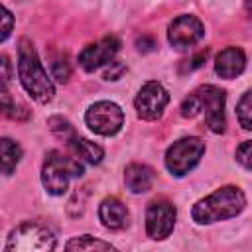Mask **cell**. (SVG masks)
<instances>
[{"instance_id": "9c48e42d", "label": "cell", "mask_w": 252, "mask_h": 252, "mask_svg": "<svg viewBox=\"0 0 252 252\" xmlns=\"http://www.w3.org/2000/svg\"><path fill=\"white\" fill-rule=\"evenodd\" d=\"M205 35V26L197 16L191 14H183L177 16L167 30V41L173 49H189L193 45H197Z\"/></svg>"}, {"instance_id": "d6986e66", "label": "cell", "mask_w": 252, "mask_h": 252, "mask_svg": "<svg viewBox=\"0 0 252 252\" xmlns=\"http://www.w3.org/2000/svg\"><path fill=\"white\" fill-rule=\"evenodd\" d=\"M2 110H4V114L8 116V118H14V120H24V118H28V110H26V106H22V104H16V100H12V96H10V93L6 91V85H4V89H2Z\"/></svg>"}, {"instance_id": "ba28073f", "label": "cell", "mask_w": 252, "mask_h": 252, "mask_svg": "<svg viewBox=\"0 0 252 252\" xmlns=\"http://www.w3.org/2000/svg\"><path fill=\"white\" fill-rule=\"evenodd\" d=\"M167 102H169V94L163 89V85L158 81L144 83L134 98L136 114L142 120H158L163 114Z\"/></svg>"}, {"instance_id": "484cf974", "label": "cell", "mask_w": 252, "mask_h": 252, "mask_svg": "<svg viewBox=\"0 0 252 252\" xmlns=\"http://www.w3.org/2000/svg\"><path fill=\"white\" fill-rule=\"evenodd\" d=\"M246 10L252 14V0H246Z\"/></svg>"}, {"instance_id": "d4e9b609", "label": "cell", "mask_w": 252, "mask_h": 252, "mask_svg": "<svg viewBox=\"0 0 252 252\" xmlns=\"http://www.w3.org/2000/svg\"><path fill=\"white\" fill-rule=\"evenodd\" d=\"M2 71H4V77H2V81H4V85L10 81V61H8V57L6 55H2Z\"/></svg>"}, {"instance_id": "5b68a950", "label": "cell", "mask_w": 252, "mask_h": 252, "mask_svg": "<svg viewBox=\"0 0 252 252\" xmlns=\"http://www.w3.org/2000/svg\"><path fill=\"white\" fill-rule=\"evenodd\" d=\"M205 142L197 136H185L173 142L165 152V167L171 175L183 177L187 175L203 158Z\"/></svg>"}, {"instance_id": "e0dca14e", "label": "cell", "mask_w": 252, "mask_h": 252, "mask_svg": "<svg viewBox=\"0 0 252 252\" xmlns=\"http://www.w3.org/2000/svg\"><path fill=\"white\" fill-rule=\"evenodd\" d=\"M67 250H114V246L110 242H104V240H98V238H93L91 234H83V236H77V238H71L67 244H65Z\"/></svg>"}, {"instance_id": "8992f818", "label": "cell", "mask_w": 252, "mask_h": 252, "mask_svg": "<svg viewBox=\"0 0 252 252\" xmlns=\"http://www.w3.org/2000/svg\"><path fill=\"white\" fill-rule=\"evenodd\" d=\"M85 122L98 136H114L124 124V112L116 102L98 100L87 108Z\"/></svg>"}, {"instance_id": "4fadbf2b", "label": "cell", "mask_w": 252, "mask_h": 252, "mask_svg": "<svg viewBox=\"0 0 252 252\" xmlns=\"http://www.w3.org/2000/svg\"><path fill=\"white\" fill-rule=\"evenodd\" d=\"M98 219L104 228L108 230H120L128 224V209L126 205L116 197H106L98 207Z\"/></svg>"}, {"instance_id": "7a4b0ae2", "label": "cell", "mask_w": 252, "mask_h": 252, "mask_svg": "<svg viewBox=\"0 0 252 252\" xmlns=\"http://www.w3.org/2000/svg\"><path fill=\"white\" fill-rule=\"evenodd\" d=\"M18 77L22 87L33 100H37L39 104H47L53 100L55 96L53 81L43 69L33 43L26 37L20 41V47H18Z\"/></svg>"}, {"instance_id": "6da1fadb", "label": "cell", "mask_w": 252, "mask_h": 252, "mask_svg": "<svg viewBox=\"0 0 252 252\" xmlns=\"http://www.w3.org/2000/svg\"><path fill=\"white\" fill-rule=\"evenodd\" d=\"M244 207L246 195L242 193V189L236 185H224L213 191L211 195L199 199L191 209V217L197 224H213L238 217Z\"/></svg>"}, {"instance_id": "52a82bcc", "label": "cell", "mask_w": 252, "mask_h": 252, "mask_svg": "<svg viewBox=\"0 0 252 252\" xmlns=\"http://www.w3.org/2000/svg\"><path fill=\"white\" fill-rule=\"evenodd\" d=\"M201 112L205 114V124L211 132L220 134L224 132L226 126V116H224V104H226V93L215 85H201L195 91Z\"/></svg>"}, {"instance_id": "7c38bea8", "label": "cell", "mask_w": 252, "mask_h": 252, "mask_svg": "<svg viewBox=\"0 0 252 252\" xmlns=\"http://www.w3.org/2000/svg\"><path fill=\"white\" fill-rule=\"evenodd\" d=\"M246 67V55L240 47H224L215 57V71L220 79H236Z\"/></svg>"}, {"instance_id": "30bf717a", "label": "cell", "mask_w": 252, "mask_h": 252, "mask_svg": "<svg viewBox=\"0 0 252 252\" xmlns=\"http://www.w3.org/2000/svg\"><path fill=\"white\" fill-rule=\"evenodd\" d=\"M177 211L169 201H154L146 211V232L152 240H163L175 226Z\"/></svg>"}, {"instance_id": "3957f363", "label": "cell", "mask_w": 252, "mask_h": 252, "mask_svg": "<svg viewBox=\"0 0 252 252\" xmlns=\"http://www.w3.org/2000/svg\"><path fill=\"white\" fill-rule=\"evenodd\" d=\"M83 175V163L75 156H65L57 150L49 152L45 156L43 167H41V183L49 195H63L69 189V181L73 177Z\"/></svg>"}, {"instance_id": "5bb4252c", "label": "cell", "mask_w": 252, "mask_h": 252, "mask_svg": "<svg viewBox=\"0 0 252 252\" xmlns=\"http://www.w3.org/2000/svg\"><path fill=\"white\" fill-rule=\"evenodd\" d=\"M124 183L130 193H146L154 185V169L146 163H130L124 169Z\"/></svg>"}, {"instance_id": "7402d4cb", "label": "cell", "mask_w": 252, "mask_h": 252, "mask_svg": "<svg viewBox=\"0 0 252 252\" xmlns=\"http://www.w3.org/2000/svg\"><path fill=\"white\" fill-rule=\"evenodd\" d=\"M47 124L55 134H63L65 138H73V126L69 124V120H65L61 116H53L47 120Z\"/></svg>"}, {"instance_id": "603a6c76", "label": "cell", "mask_w": 252, "mask_h": 252, "mask_svg": "<svg viewBox=\"0 0 252 252\" xmlns=\"http://www.w3.org/2000/svg\"><path fill=\"white\" fill-rule=\"evenodd\" d=\"M124 71H126V67H124L122 61H110L104 69V79L106 81H118Z\"/></svg>"}, {"instance_id": "8fae6325", "label": "cell", "mask_w": 252, "mask_h": 252, "mask_svg": "<svg viewBox=\"0 0 252 252\" xmlns=\"http://www.w3.org/2000/svg\"><path fill=\"white\" fill-rule=\"evenodd\" d=\"M118 51H120V39L118 37H114V35L102 37L100 41L87 45L79 53V65L87 73H93L94 69L106 67L110 61H114Z\"/></svg>"}, {"instance_id": "2e32d148", "label": "cell", "mask_w": 252, "mask_h": 252, "mask_svg": "<svg viewBox=\"0 0 252 252\" xmlns=\"http://www.w3.org/2000/svg\"><path fill=\"white\" fill-rule=\"evenodd\" d=\"M22 158V148L18 142L10 140V138H2L0 140V165H2V173L4 175H12L16 165L20 163Z\"/></svg>"}, {"instance_id": "ffe728a7", "label": "cell", "mask_w": 252, "mask_h": 252, "mask_svg": "<svg viewBox=\"0 0 252 252\" xmlns=\"http://www.w3.org/2000/svg\"><path fill=\"white\" fill-rule=\"evenodd\" d=\"M51 73H53V79H57L59 83H67L69 77H71V67L67 63V57L65 55H59L51 61Z\"/></svg>"}, {"instance_id": "cb8c5ba5", "label": "cell", "mask_w": 252, "mask_h": 252, "mask_svg": "<svg viewBox=\"0 0 252 252\" xmlns=\"http://www.w3.org/2000/svg\"><path fill=\"white\" fill-rule=\"evenodd\" d=\"M2 35H0V39L2 41H6L8 37H10V33H12V28H14V16H12V12L8 10V8H2Z\"/></svg>"}, {"instance_id": "ac0fdd59", "label": "cell", "mask_w": 252, "mask_h": 252, "mask_svg": "<svg viewBox=\"0 0 252 252\" xmlns=\"http://www.w3.org/2000/svg\"><path fill=\"white\" fill-rule=\"evenodd\" d=\"M236 116H238V124L244 130H252V89H248L238 104H236Z\"/></svg>"}, {"instance_id": "9a60e30c", "label": "cell", "mask_w": 252, "mask_h": 252, "mask_svg": "<svg viewBox=\"0 0 252 252\" xmlns=\"http://www.w3.org/2000/svg\"><path fill=\"white\" fill-rule=\"evenodd\" d=\"M67 148L71 150V154H73L75 158H79V159H83V161H87V163H93V165L100 163L102 158H104V150H102L98 144H94V142H91V140H87V138L73 136V138H69Z\"/></svg>"}, {"instance_id": "277c9868", "label": "cell", "mask_w": 252, "mask_h": 252, "mask_svg": "<svg viewBox=\"0 0 252 252\" xmlns=\"http://www.w3.org/2000/svg\"><path fill=\"white\" fill-rule=\"evenodd\" d=\"M57 240L51 228L37 220H26L18 224L4 246L6 252H49L55 250Z\"/></svg>"}, {"instance_id": "44dd1931", "label": "cell", "mask_w": 252, "mask_h": 252, "mask_svg": "<svg viewBox=\"0 0 252 252\" xmlns=\"http://www.w3.org/2000/svg\"><path fill=\"white\" fill-rule=\"evenodd\" d=\"M236 161L242 165V167H246V169H250L252 171V140H246V142H242L238 148H236Z\"/></svg>"}]
</instances>
